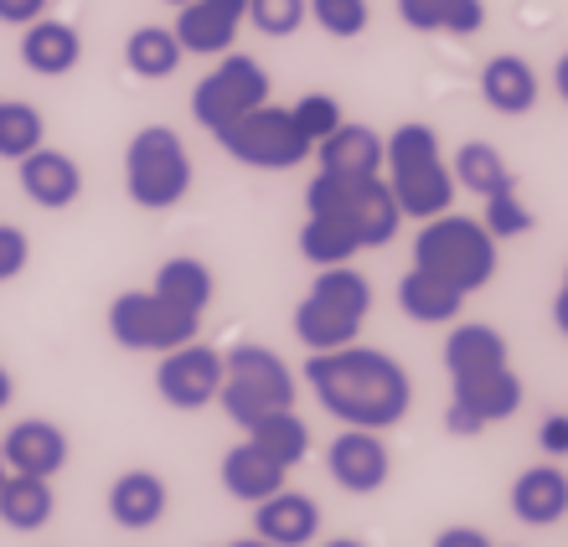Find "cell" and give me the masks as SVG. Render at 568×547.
<instances>
[{"label": "cell", "instance_id": "1", "mask_svg": "<svg viewBox=\"0 0 568 547\" xmlns=\"http://www.w3.org/2000/svg\"><path fill=\"white\" fill-rule=\"evenodd\" d=\"M305 383H311L315 403L331 418H342L346 429H393L404 424L414 408V377L404 362L377 346H336V352H311L305 362Z\"/></svg>", "mask_w": 568, "mask_h": 547}, {"label": "cell", "instance_id": "2", "mask_svg": "<svg viewBox=\"0 0 568 547\" xmlns=\"http://www.w3.org/2000/svg\"><path fill=\"white\" fill-rule=\"evenodd\" d=\"M383 181H388V192L404 217L429 222V217H439V212H449V202H455V176H449L434 124H398V130L383 140Z\"/></svg>", "mask_w": 568, "mask_h": 547}, {"label": "cell", "instance_id": "3", "mask_svg": "<svg viewBox=\"0 0 568 547\" xmlns=\"http://www.w3.org/2000/svg\"><path fill=\"white\" fill-rule=\"evenodd\" d=\"M414 269L455 284L460 295H476L496 280V237L480 227V217L439 212L414 233Z\"/></svg>", "mask_w": 568, "mask_h": 547}, {"label": "cell", "instance_id": "4", "mask_svg": "<svg viewBox=\"0 0 568 547\" xmlns=\"http://www.w3.org/2000/svg\"><path fill=\"white\" fill-rule=\"evenodd\" d=\"M223 414L239 424V429H254L264 414H280V408H295V372L274 346H258V341H243L223 356Z\"/></svg>", "mask_w": 568, "mask_h": 547}, {"label": "cell", "instance_id": "5", "mask_svg": "<svg viewBox=\"0 0 568 547\" xmlns=\"http://www.w3.org/2000/svg\"><path fill=\"white\" fill-rule=\"evenodd\" d=\"M305 212L342 217L357 233L362 253L388 249L398 227H404V212H398L383 176H326V171H315V181L305 186Z\"/></svg>", "mask_w": 568, "mask_h": 547}, {"label": "cell", "instance_id": "6", "mask_svg": "<svg viewBox=\"0 0 568 547\" xmlns=\"http://www.w3.org/2000/svg\"><path fill=\"white\" fill-rule=\"evenodd\" d=\"M124 192L145 212H165L192 192V155L186 140L165 124H145L124 145Z\"/></svg>", "mask_w": 568, "mask_h": 547}, {"label": "cell", "instance_id": "7", "mask_svg": "<svg viewBox=\"0 0 568 547\" xmlns=\"http://www.w3.org/2000/svg\"><path fill=\"white\" fill-rule=\"evenodd\" d=\"M223 145L227 161L239 165H254V171H290V165H305L315 155V145L300 134L295 114L290 109H274V104H258L248 114H239L233 124L212 134Z\"/></svg>", "mask_w": 568, "mask_h": 547}, {"label": "cell", "instance_id": "8", "mask_svg": "<svg viewBox=\"0 0 568 547\" xmlns=\"http://www.w3.org/2000/svg\"><path fill=\"white\" fill-rule=\"evenodd\" d=\"M202 315H186L176 305H165L155 290H124L109 305V336L120 341L124 352H145V356H165L196 341Z\"/></svg>", "mask_w": 568, "mask_h": 547}, {"label": "cell", "instance_id": "9", "mask_svg": "<svg viewBox=\"0 0 568 547\" xmlns=\"http://www.w3.org/2000/svg\"><path fill=\"white\" fill-rule=\"evenodd\" d=\"M258 104H270V73L264 62L243 58V52H223L217 68L192 89V119L212 134Z\"/></svg>", "mask_w": 568, "mask_h": 547}, {"label": "cell", "instance_id": "10", "mask_svg": "<svg viewBox=\"0 0 568 547\" xmlns=\"http://www.w3.org/2000/svg\"><path fill=\"white\" fill-rule=\"evenodd\" d=\"M449 408H445V429L470 439V434L491 429V424H507L517 408H523V377L501 362V367L486 372H465V377H449Z\"/></svg>", "mask_w": 568, "mask_h": 547}, {"label": "cell", "instance_id": "11", "mask_svg": "<svg viewBox=\"0 0 568 547\" xmlns=\"http://www.w3.org/2000/svg\"><path fill=\"white\" fill-rule=\"evenodd\" d=\"M223 372L227 367H223V352H217V346L186 341V346L161 356V367H155V393H161V403L181 408V414H196V408L217 403Z\"/></svg>", "mask_w": 568, "mask_h": 547}, {"label": "cell", "instance_id": "12", "mask_svg": "<svg viewBox=\"0 0 568 547\" xmlns=\"http://www.w3.org/2000/svg\"><path fill=\"white\" fill-rule=\"evenodd\" d=\"M326 475L346 496H373V490L388 486L393 449L383 444L377 429H342L326 444Z\"/></svg>", "mask_w": 568, "mask_h": 547}, {"label": "cell", "instance_id": "13", "mask_svg": "<svg viewBox=\"0 0 568 547\" xmlns=\"http://www.w3.org/2000/svg\"><path fill=\"white\" fill-rule=\"evenodd\" d=\"M243 21H248V0H186L176 6V31L181 52H196V58H223L239 42Z\"/></svg>", "mask_w": 568, "mask_h": 547}, {"label": "cell", "instance_id": "14", "mask_svg": "<svg viewBox=\"0 0 568 547\" xmlns=\"http://www.w3.org/2000/svg\"><path fill=\"white\" fill-rule=\"evenodd\" d=\"M16 176H21L27 202L31 207H42V212H62L83 196V171H78V161L68 155V150L37 145L31 155L16 161Z\"/></svg>", "mask_w": 568, "mask_h": 547}, {"label": "cell", "instance_id": "15", "mask_svg": "<svg viewBox=\"0 0 568 547\" xmlns=\"http://www.w3.org/2000/svg\"><path fill=\"white\" fill-rule=\"evenodd\" d=\"M0 455H6V470L11 475H42V480H52L68 465V434L52 418H21V424L6 429Z\"/></svg>", "mask_w": 568, "mask_h": 547}, {"label": "cell", "instance_id": "16", "mask_svg": "<svg viewBox=\"0 0 568 547\" xmlns=\"http://www.w3.org/2000/svg\"><path fill=\"white\" fill-rule=\"evenodd\" d=\"M254 537H264V543H274V547L315 543V537H321V506H315V496L290 490V486L264 496V502L254 506Z\"/></svg>", "mask_w": 568, "mask_h": 547}, {"label": "cell", "instance_id": "17", "mask_svg": "<svg viewBox=\"0 0 568 547\" xmlns=\"http://www.w3.org/2000/svg\"><path fill=\"white\" fill-rule=\"evenodd\" d=\"M78 58H83V37H78L73 21L42 16V21L21 27V62H27V73L68 78L78 68Z\"/></svg>", "mask_w": 568, "mask_h": 547}, {"label": "cell", "instance_id": "18", "mask_svg": "<svg viewBox=\"0 0 568 547\" xmlns=\"http://www.w3.org/2000/svg\"><path fill=\"white\" fill-rule=\"evenodd\" d=\"M315 161L326 176H383V134L373 124H336L315 145Z\"/></svg>", "mask_w": 568, "mask_h": 547}, {"label": "cell", "instance_id": "19", "mask_svg": "<svg viewBox=\"0 0 568 547\" xmlns=\"http://www.w3.org/2000/svg\"><path fill=\"white\" fill-rule=\"evenodd\" d=\"M171 506V490L155 470H124L114 486H109V517L120 521L124 533H145L165 517Z\"/></svg>", "mask_w": 568, "mask_h": 547}, {"label": "cell", "instance_id": "20", "mask_svg": "<svg viewBox=\"0 0 568 547\" xmlns=\"http://www.w3.org/2000/svg\"><path fill=\"white\" fill-rule=\"evenodd\" d=\"M511 511L527 527H554L568 517V475L558 465H532L511 480Z\"/></svg>", "mask_w": 568, "mask_h": 547}, {"label": "cell", "instance_id": "21", "mask_svg": "<svg viewBox=\"0 0 568 547\" xmlns=\"http://www.w3.org/2000/svg\"><path fill=\"white\" fill-rule=\"evenodd\" d=\"M480 99L496 114H527V109L538 104V73H532V62L517 58V52H496L480 68Z\"/></svg>", "mask_w": 568, "mask_h": 547}, {"label": "cell", "instance_id": "22", "mask_svg": "<svg viewBox=\"0 0 568 547\" xmlns=\"http://www.w3.org/2000/svg\"><path fill=\"white\" fill-rule=\"evenodd\" d=\"M284 465H274L258 444H233L223 455V490L233 496V502H243V506H258L264 496H274V490L284 486Z\"/></svg>", "mask_w": 568, "mask_h": 547}, {"label": "cell", "instance_id": "23", "mask_svg": "<svg viewBox=\"0 0 568 547\" xmlns=\"http://www.w3.org/2000/svg\"><path fill=\"white\" fill-rule=\"evenodd\" d=\"M398 311L408 321H419V326H455L465 311V295L455 284L424 274V269H408L404 280H398Z\"/></svg>", "mask_w": 568, "mask_h": 547}, {"label": "cell", "instance_id": "24", "mask_svg": "<svg viewBox=\"0 0 568 547\" xmlns=\"http://www.w3.org/2000/svg\"><path fill=\"white\" fill-rule=\"evenodd\" d=\"M150 290H155L165 305H176V311L202 315L212 305V295H217V280H212V269L202 264V259L176 253V259H165V264L155 269V284H150Z\"/></svg>", "mask_w": 568, "mask_h": 547}, {"label": "cell", "instance_id": "25", "mask_svg": "<svg viewBox=\"0 0 568 547\" xmlns=\"http://www.w3.org/2000/svg\"><path fill=\"white\" fill-rule=\"evenodd\" d=\"M52 511H58L52 480H42V475H6L0 480V521L11 533H42Z\"/></svg>", "mask_w": 568, "mask_h": 547}, {"label": "cell", "instance_id": "26", "mask_svg": "<svg viewBox=\"0 0 568 547\" xmlns=\"http://www.w3.org/2000/svg\"><path fill=\"white\" fill-rule=\"evenodd\" d=\"M507 362V336L486 321H455V331L445 336V372L465 377V372H486Z\"/></svg>", "mask_w": 568, "mask_h": 547}, {"label": "cell", "instance_id": "27", "mask_svg": "<svg viewBox=\"0 0 568 547\" xmlns=\"http://www.w3.org/2000/svg\"><path fill=\"white\" fill-rule=\"evenodd\" d=\"M290 326H295V341L305 352H336V346H352V341H357L362 321L336 311V305H326V300L305 295L295 305V321H290Z\"/></svg>", "mask_w": 568, "mask_h": 547}, {"label": "cell", "instance_id": "28", "mask_svg": "<svg viewBox=\"0 0 568 547\" xmlns=\"http://www.w3.org/2000/svg\"><path fill=\"white\" fill-rule=\"evenodd\" d=\"M449 176H455V186H465L470 196H496V192H511L517 186V176H511L507 155L496 145H486V140H465L460 150H455V165H449Z\"/></svg>", "mask_w": 568, "mask_h": 547}, {"label": "cell", "instance_id": "29", "mask_svg": "<svg viewBox=\"0 0 568 547\" xmlns=\"http://www.w3.org/2000/svg\"><path fill=\"white\" fill-rule=\"evenodd\" d=\"M248 434V444H258L264 455L274 459V465H284V470H295L300 459L311 455V424L295 414V408H280V414H264Z\"/></svg>", "mask_w": 568, "mask_h": 547}, {"label": "cell", "instance_id": "30", "mask_svg": "<svg viewBox=\"0 0 568 547\" xmlns=\"http://www.w3.org/2000/svg\"><path fill=\"white\" fill-rule=\"evenodd\" d=\"M181 42L171 27H135L130 31V42H124V68L135 78H145V83H155V78H171L181 68Z\"/></svg>", "mask_w": 568, "mask_h": 547}, {"label": "cell", "instance_id": "31", "mask_svg": "<svg viewBox=\"0 0 568 547\" xmlns=\"http://www.w3.org/2000/svg\"><path fill=\"white\" fill-rule=\"evenodd\" d=\"M300 253H305L315 269H331V264H352V259L362 253V243H357V233H352L342 217L305 212V227H300Z\"/></svg>", "mask_w": 568, "mask_h": 547}, {"label": "cell", "instance_id": "32", "mask_svg": "<svg viewBox=\"0 0 568 547\" xmlns=\"http://www.w3.org/2000/svg\"><path fill=\"white\" fill-rule=\"evenodd\" d=\"M37 145H47V119L37 104L27 99H0V155L6 161H21Z\"/></svg>", "mask_w": 568, "mask_h": 547}, {"label": "cell", "instance_id": "33", "mask_svg": "<svg viewBox=\"0 0 568 547\" xmlns=\"http://www.w3.org/2000/svg\"><path fill=\"white\" fill-rule=\"evenodd\" d=\"M311 295L326 300V305H336V311H346V315H357V321H367V311H373V284L362 280L352 264L321 269L315 284H311Z\"/></svg>", "mask_w": 568, "mask_h": 547}, {"label": "cell", "instance_id": "34", "mask_svg": "<svg viewBox=\"0 0 568 547\" xmlns=\"http://www.w3.org/2000/svg\"><path fill=\"white\" fill-rule=\"evenodd\" d=\"M311 6V21L326 37H336V42H352V37H362L367 31V21H373V11H367V0H305Z\"/></svg>", "mask_w": 568, "mask_h": 547}, {"label": "cell", "instance_id": "35", "mask_svg": "<svg viewBox=\"0 0 568 547\" xmlns=\"http://www.w3.org/2000/svg\"><path fill=\"white\" fill-rule=\"evenodd\" d=\"M480 227H486L496 243H501V237H523V233H532V207L517 196V186H511V192H496V196H486Z\"/></svg>", "mask_w": 568, "mask_h": 547}, {"label": "cell", "instance_id": "36", "mask_svg": "<svg viewBox=\"0 0 568 547\" xmlns=\"http://www.w3.org/2000/svg\"><path fill=\"white\" fill-rule=\"evenodd\" d=\"M305 21H311L305 0H248V27L264 37H295Z\"/></svg>", "mask_w": 568, "mask_h": 547}, {"label": "cell", "instance_id": "37", "mask_svg": "<svg viewBox=\"0 0 568 547\" xmlns=\"http://www.w3.org/2000/svg\"><path fill=\"white\" fill-rule=\"evenodd\" d=\"M290 114H295L300 134H305L311 145H321V140H326V134L346 119V114H342V104H336L331 93H305V99H295V109H290Z\"/></svg>", "mask_w": 568, "mask_h": 547}, {"label": "cell", "instance_id": "38", "mask_svg": "<svg viewBox=\"0 0 568 547\" xmlns=\"http://www.w3.org/2000/svg\"><path fill=\"white\" fill-rule=\"evenodd\" d=\"M27 264H31V237L16 222H0V284L27 274Z\"/></svg>", "mask_w": 568, "mask_h": 547}, {"label": "cell", "instance_id": "39", "mask_svg": "<svg viewBox=\"0 0 568 547\" xmlns=\"http://www.w3.org/2000/svg\"><path fill=\"white\" fill-rule=\"evenodd\" d=\"M449 0H398V21L414 31H445Z\"/></svg>", "mask_w": 568, "mask_h": 547}, {"label": "cell", "instance_id": "40", "mask_svg": "<svg viewBox=\"0 0 568 547\" xmlns=\"http://www.w3.org/2000/svg\"><path fill=\"white\" fill-rule=\"evenodd\" d=\"M480 27H486V0H449V11H445L449 37H476Z\"/></svg>", "mask_w": 568, "mask_h": 547}, {"label": "cell", "instance_id": "41", "mask_svg": "<svg viewBox=\"0 0 568 547\" xmlns=\"http://www.w3.org/2000/svg\"><path fill=\"white\" fill-rule=\"evenodd\" d=\"M538 449L542 455H568V414H548L538 424Z\"/></svg>", "mask_w": 568, "mask_h": 547}, {"label": "cell", "instance_id": "42", "mask_svg": "<svg viewBox=\"0 0 568 547\" xmlns=\"http://www.w3.org/2000/svg\"><path fill=\"white\" fill-rule=\"evenodd\" d=\"M47 16V0H0V21L6 27H31Z\"/></svg>", "mask_w": 568, "mask_h": 547}, {"label": "cell", "instance_id": "43", "mask_svg": "<svg viewBox=\"0 0 568 547\" xmlns=\"http://www.w3.org/2000/svg\"><path fill=\"white\" fill-rule=\"evenodd\" d=\"M434 547H491V537L480 533V527H445V533L434 537Z\"/></svg>", "mask_w": 568, "mask_h": 547}, {"label": "cell", "instance_id": "44", "mask_svg": "<svg viewBox=\"0 0 568 547\" xmlns=\"http://www.w3.org/2000/svg\"><path fill=\"white\" fill-rule=\"evenodd\" d=\"M554 326L568 336V284H564V290H558V295H554Z\"/></svg>", "mask_w": 568, "mask_h": 547}, {"label": "cell", "instance_id": "45", "mask_svg": "<svg viewBox=\"0 0 568 547\" xmlns=\"http://www.w3.org/2000/svg\"><path fill=\"white\" fill-rule=\"evenodd\" d=\"M554 89H558V99L568 104V52L558 58V68H554Z\"/></svg>", "mask_w": 568, "mask_h": 547}, {"label": "cell", "instance_id": "46", "mask_svg": "<svg viewBox=\"0 0 568 547\" xmlns=\"http://www.w3.org/2000/svg\"><path fill=\"white\" fill-rule=\"evenodd\" d=\"M16 398V383H11V372H6V362H0V408Z\"/></svg>", "mask_w": 568, "mask_h": 547}, {"label": "cell", "instance_id": "47", "mask_svg": "<svg viewBox=\"0 0 568 547\" xmlns=\"http://www.w3.org/2000/svg\"><path fill=\"white\" fill-rule=\"evenodd\" d=\"M321 547H367V543H357V537H331V543H321Z\"/></svg>", "mask_w": 568, "mask_h": 547}, {"label": "cell", "instance_id": "48", "mask_svg": "<svg viewBox=\"0 0 568 547\" xmlns=\"http://www.w3.org/2000/svg\"><path fill=\"white\" fill-rule=\"evenodd\" d=\"M233 547H274V543H264V537H239Z\"/></svg>", "mask_w": 568, "mask_h": 547}, {"label": "cell", "instance_id": "49", "mask_svg": "<svg viewBox=\"0 0 568 547\" xmlns=\"http://www.w3.org/2000/svg\"><path fill=\"white\" fill-rule=\"evenodd\" d=\"M6 475H11V470H6V455H0V480H6Z\"/></svg>", "mask_w": 568, "mask_h": 547}, {"label": "cell", "instance_id": "50", "mask_svg": "<svg viewBox=\"0 0 568 547\" xmlns=\"http://www.w3.org/2000/svg\"><path fill=\"white\" fill-rule=\"evenodd\" d=\"M165 6H186V0H165Z\"/></svg>", "mask_w": 568, "mask_h": 547}, {"label": "cell", "instance_id": "51", "mask_svg": "<svg viewBox=\"0 0 568 547\" xmlns=\"http://www.w3.org/2000/svg\"><path fill=\"white\" fill-rule=\"evenodd\" d=\"M564 284H568V274H564Z\"/></svg>", "mask_w": 568, "mask_h": 547}]
</instances>
